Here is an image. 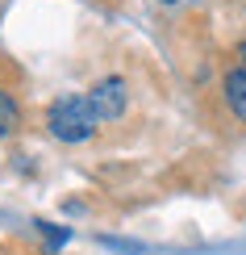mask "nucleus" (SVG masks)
<instances>
[{
	"label": "nucleus",
	"mask_w": 246,
	"mask_h": 255,
	"mask_svg": "<svg viewBox=\"0 0 246 255\" xmlns=\"http://www.w3.org/2000/svg\"><path fill=\"white\" fill-rule=\"evenodd\" d=\"M125 101H130V92H125V80H121V76L100 80V84L88 92V105H92V113H96L100 122H117V118L125 113Z\"/></svg>",
	"instance_id": "nucleus-2"
},
{
	"label": "nucleus",
	"mask_w": 246,
	"mask_h": 255,
	"mask_svg": "<svg viewBox=\"0 0 246 255\" xmlns=\"http://www.w3.org/2000/svg\"><path fill=\"white\" fill-rule=\"evenodd\" d=\"M238 59H246V38H242V42H238Z\"/></svg>",
	"instance_id": "nucleus-5"
},
{
	"label": "nucleus",
	"mask_w": 246,
	"mask_h": 255,
	"mask_svg": "<svg viewBox=\"0 0 246 255\" xmlns=\"http://www.w3.org/2000/svg\"><path fill=\"white\" fill-rule=\"evenodd\" d=\"M17 126H21V109H17V101L0 88V134H13Z\"/></svg>",
	"instance_id": "nucleus-4"
},
{
	"label": "nucleus",
	"mask_w": 246,
	"mask_h": 255,
	"mask_svg": "<svg viewBox=\"0 0 246 255\" xmlns=\"http://www.w3.org/2000/svg\"><path fill=\"white\" fill-rule=\"evenodd\" d=\"M163 4H175V0H163Z\"/></svg>",
	"instance_id": "nucleus-6"
},
{
	"label": "nucleus",
	"mask_w": 246,
	"mask_h": 255,
	"mask_svg": "<svg viewBox=\"0 0 246 255\" xmlns=\"http://www.w3.org/2000/svg\"><path fill=\"white\" fill-rule=\"evenodd\" d=\"M226 101H230V109L246 122V67H234L226 76Z\"/></svg>",
	"instance_id": "nucleus-3"
},
{
	"label": "nucleus",
	"mask_w": 246,
	"mask_h": 255,
	"mask_svg": "<svg viewBox=\"0 0 246 255\" xmlns=\"http://www.w3.org/2000/svg\"><path fill=\"white\" fill-rule=\"evenodd\" d=\"M96 122H100V118L92 113L88 97H59V101L46 109V126H50V134L63 138V142H83V138H92Z\"/></svg>",
	"instance_id": "nucleus-1"
}]
</instances>
